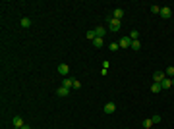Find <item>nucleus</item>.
Wrapping results in <instances>:
<instances>
[{"label":"nucleus","mask_w":174,"mask_h":129,"mask_svg":"<svg viewBox=\"0 0 174 129\" xmlns=\"http://www.w3.org/2000/svg\"><path fill=\"white\" fill-rule=\"evenodd\" d=\"M108 29L112 33H116L120 29V19H114V17H108Z\"/></svg>","instance_id":"nucleus-1"},{"label":"nucleus","mask_w":174,"mask_h":129,"mask_svg":"<svg viewBox=\"0 0 174 129\" xmlns=\"http://www.w3.org/2000/svg\"><path fill=\"white\" fill-rule=\"evenodd\" d=\"M159 16H161V17H165V19H170V17H172V10L168 8V6H163V8H161V14H159Z\"/></svg>","instance_id":"nucleus-2"},{"label":"nucleus","mask_w":174,"mask_h":129,"mask_svg":"<svg viewBox=\"0 0 174 129\" xmlns=\"http://www.w3.org/2000/svg\"><path fill=\"white\" fill-rule=\"evenodd\" d=\"M120 48H128V46H132V39L130 37H124V39H120Z\"/></svg>","instance_id":"nucleus-3"},{"label":"nucleus","mask_w":174,"mask_h":129,"mask_svg":"<svg viewBox=\"0 0 174 129\" xmlns=\"http://www.w3.org/2000/svg\"><path fill=\"white\" fill-rule=\"evenodd\" d=\"M58 73L66 77V75L70 73V67H68V65H66V64H60V65H58Z\"/></svg>","instance_id":"nucleus-4"},{"label":"nucleus","mask_w":174,"mask_h":129,"mask_svg":"<svg viewBox=\"0 0 174 129\" xmlns=\"http://www.w3.org/2000/svg\"><path fill=\"white\" fill-rule=\"evenodd\" d=\"M166 75L165 71H155V75H153V79H155V83H163V79H165Z\"/></svg>","instance_id":"nucleus-5"},{"label":"nucleus","mask_w":174,"mask_h":129,"mask_svg":"<svg viewBox=\"0 0 174 129\" xmlns=\"http://www.w3.org/2000/svg\"><path fill=\"white\" fill-rule=\"evenodd\" d=\"M112 17H114V19H122V17H124V10H122V8H116L114 12H112Z\"/></svg>","instance_id":"nucleus-6"},{"label":"nucleus","mask_w":174,"mask_h":129,"mask_svg":"<svg viewBox=\"0 0 174 129\" xmlns=\"http://www.w3.org/2000/svg\"><path fill=\"white\" fill-rule=\"evenodd\" d=\"M93 31H95V35H97V37H101V39H103V37H104V33H106V29H104V27H101V25H97Z\"/></svg>","instance_id":"nucleus-7"},{"label":"nucleus","mask_w":174,"mask_h":129,"mask_svg":"<svg viewBox=\"0 0 174 129\" xmlns=\"http://www.w3.org/2000/svg\"><path fill=\"white\" fill-rule=\"evenodd\" d=\"M62 87H66V89H72V87H74V79H70V77H64Z\"/></svg>","instance_id":"nucleus-8"},{"label":"nucleus","mask_w":174,"mask_h":129,"mask_svg":"<svg viewBox=\"0 0 174 129\" xmlns=\"http://www.w3.org/2000/svg\"><path fill=\"white\" fill-rule=\"evenodd\" d=\"M12 123H14V127H23V125H25V123H23V120H21L19 116H16V118L12 120Z\"/></svg>","instance_id":"nucleus-9"},{"label":"nucleus","mask_w":174,"mask_h":129,"mask_svg":"<svg viewBox=\"0 0 174 129\" xmlns=\"http://www.w3.org/2000/svg\"><path fill=\"white\" fill-rule=\"evenodd\" d=\"M114 110H116V104H114V102H108V104H104V112H106V114H112Z\"/></svg>","instance_id":"nucleus-10"},{"label":"nucleus","mask_w":174,"mask_h":129,"mask_svg":"<svg viewBox=\"0 0 174 129\" xmlns=\"http://www.w3.org/2000/svg\"><path fill=\"white\" fill-rule=\"evenodd\" d=\"M161 87H163V89L172 87V79H170V77H165V79H163V83H161Z\"/></svg>","instance_id":"nucleus-11"},{"label":"nucleus","mask_w":174,"mask_h":129,"mask_svg":"<svg viewBox=\"0 0 174 129\" xmlns=\"http://www.w3.org/2000/svg\"><path fill=\"white\" fill-rule=\"evenodd\" d=\"M68 93H70V89H66V87H60V89L56 91L58 97H68Z\"/></svg>","instance_id":"nucleus-12"},{"label":"nucleus","mask_w":174,"mask_h":129,"mask_svg":"<svg viewBox=\"0 0 174 129\" xmlns=\"http://www.w3.org/2000/svg\"><path fill=\"white\" fill-rule=\"evenodd\" d=\"M103 44H104V40L101 39V37H97V39L93 40V46H95V48H101V46H103Z\"/></svg>","instance_id":"nucleus-13"},{"label":"nucleus","mask_w":174,"mask_h":129,"mask_svg":"<svg viewBox=\"0 0 174 129\" xmlns=\"http://www.w3.org/2000/svg\"><path fill=\"white\" fill-rule=\"evenodd\" d=\"M19 23H21V27H25V29H27V27H31V19H29V17H23Z\"/></svg>","instance_id":"nucleus-14"},{"label":"nucleus","mask_w":174,"mask_h":129,"mask_svg":"<svg viewBox=\"0 0 174 129\" xmlns=\"http://www.w3.org/2000/svg\"><path fill=\"white\" fill-rule=\"evenodd\" d=\"M161 89H163V87H161V83H153V85H151V91H153V93H159Z\"/></svg>","instance_id":"nucleus-15"},{"label":"nucleus","mask_w":174,"mask_h":129,"mask_svg":"<svg viewBox=\"0 0 174 129\" xmlns=\"http://www.w3.org/2000/svg\"><path fill=\"white\" fill-rule=\"evenodd\" d=\"M85 37H87L89 40H95V39H97V35H95V31H93V29H91V31H87Z\"/></svg>","instance_id":"nucleus-16"},{"label":"nucleus","mask_w":174,"mask_h":129,"mask_svg":"<svg viewBox=\"0 0 174 129\" xmlns=\"http://www.w3.org/2000/svg\"><path fill=\"white\" fill-rule=\"evenodd\" d=\"M132 48H134V50H139V48H141L139 40H132Z\"/></svg>","instance_id":"nucleus-17"},{"label":"nucleus","mask_w":174,"mask_h":129,"mask_svg":"<svg viewBox=\"0 0 174 129\" xmlns=\"http://www.w3.org/2000/svg\"><path fill=\"white\" fill-rule=\"evenodd\" d=\"M143 127H145V129H151V127H153V121H151V120H145V121H143Z\"/></svg>","instance_id":"nucleus-18"},{"label":"nucleus","mask_w":174,"mask_h":129,"mask_svg":"<svg viewBox=\"0 0 174 129\" xmlns=\"http://www.w3.org/2000/svg\"><path fill=\"white\" fill-rule=\"evenodd\" d=\"M165 75H166V77H172V75H174V67H166Z\"/></svg>","instance_id":"nucleus-19"},{"label":"nucleus","mask_w":174,"mask_h":129,"mask_svg":"<svg viewBox=\"0 0 174 129\" xmlns=\"http://www.w3.org/2000/svg\"><path fill=\"white\" fill-rule=\"evenodd\" d=\"M108 48H110V52H114V50L120 48V44H118V42H110V46H108Z\"/></svg>","instance_id":"nucleus-20"},{"label":"nucleus","mask_w":174,"mask_h":129,"mask_svg":"<svg viewBox=\"0 0 174 129\" xmlns=\"http://www.w3.org/2000/svg\"><path fill=\"white\" fill-rule=\"evenodd\" d=\"M151 121H153V123H161V116H159V114H155V116L151 118Z\"/></svg>","instance_id":"nucleus-21"},{"label":"nucleus","mask_w":174,"mask_h":129,"mask_svg":"<svg viewBox=\"0 0 174 129\" xmlns=\"http://www.w3.org/2000/svg\"><path fill=\"white\" fill-rule=\"evenodd\" d=\"M137 37H139V33H137V31H132V33H130V39H132V40H137Z\"/></svg>","instance_id":"nucleus-22"},{"label":"nucleus","mask_w":174,"mask_h":129,"mask_svg":"<svg viewBox=\"0 0 174 129\" xmlns=\"http://www.w3.org/2000/svg\"><path fill=\"white\" fill-rule=\"evenodd\" d=\"M151 12L153 14H161V6H151Z\"/></svg>","instance_id":"nucleus-23"},{"label":"nucleus","mask_w":174,"mask_h":129,"mask_svg":"<svg viewBox=\"0 0 174 129\" xmlns=\"http://www.w3.org/2000/svg\"><path fill=\"white\" fill-rule=\"evenodd\" d=\"M79 87H81V83H79L78 79H74V87H72V89H79Z\"/></svg>","instance_id":"nucleus-24"},{"label":"nucleus","mask_w":174,"mask_h":129,"mask_svg":"<svg viewBox=\"0 0 174 129\" xmlns=\"http://www.w3.org/2000/svg\"><path fill=\"white\" fill-rule=\"evenodd\" d=\"M19 129H31V127H29V125H23V127H19Z\"/></svg>","instance_id":"nucleus-25"}]
</instances>
